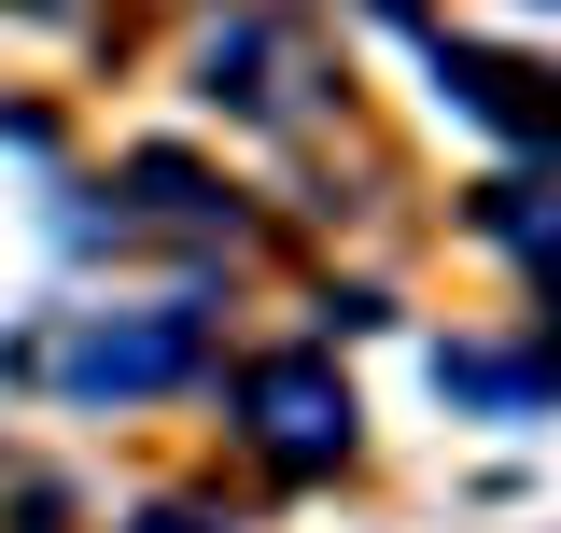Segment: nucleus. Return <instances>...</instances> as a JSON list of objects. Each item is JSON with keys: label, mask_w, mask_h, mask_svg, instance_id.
<instances>
[{"label": "nucleus", "mask_w": 561, "mask_h": 533, "mask_svg": "<svg viewBox=\"0 0 561 533\" xmlns=\"http://www.w3.org/2000/svg\"><path fill=\"white\" fill-rule=\"evenodd\" d=\"M239 421H253V450H267V464H295V477L351 450V394L309 365V351H295V365H253V379H239Z\"/></svg>", "instance_id": "obj_1"}, {"label": "nucleus", "mask_w": 561, "mask_h": 533, "mask_svg": "<svg viewBox=\"0 0 561 533\" xmlns=\"http://www.w3.org/2000/svg\"><path fill=\"white\" fill-rule=\"evenodd\" d=\"M197 365V309H154V324H84L57 351L70 394H154V379H183Z\"/></svg>", "instance_id": "obj_2"}, {"label": "nucleus", "mask_w": 561, "mask_h": 533, "mask_svg": "<svg viewBox=\"0 0 561 533\" xmlns=\"http://www.w3.org/2000/svg\"><path fill=\"white\" fill-rule=\"evenodd\" d=\"M449 99H463L478 127H505V140H561V84H548V70H519V57L449 43Z\"/></svg>", "instance_id": "obj_3"}, {"label": "nucleus", "mask_w": 561, "mask_h": 533, "mask_svg": "<svg viewBox=\"0 0 561 533\" xmlns=\"http://www.w3.org/2000/svg\"><path fill=\"white\" fill-rule=\"evenodd\" d=\"M267 70H280V29H267V14H239V29H210V99H239V113H267V99H280Z\"/></svg>", "instance_id": "obj_4"}, {"label": "nucleus", "mask_w": 561, "mask_h": 533, "mask_svg": "<svg viewBox=\"0 0 561 533\" xmlns=\"http://www.w3.org/2000/svg\"><path fill=\"white\" fill-rule=\"evenodd\" d=\"M140 533H210V520H197V506H154V520H140Z\"/></svg>", "instance_id": "obj_5"}]
</instances>
